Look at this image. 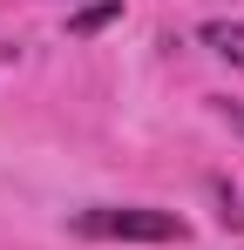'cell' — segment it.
Masks as SVG:
<instances>
[{
	"label": "cell",
	"mask_w": 244,
	"mask_h": 250,
	"mask_svg": "<svg viewBox=\"0 0 244 250\" xmlns=\"http://www.w3.org/2000/svg\"><path fill=\"white\" fill-rule=\"evenodd\" d=\"M68 230L88 244H183L190 237V223L156 203H95V209H75Z\"/></svg>",
	"instance_id": "cell-1"
},
{
	"label": "cell",
	"mask_w": 244,
	"mask_h": 250,
	"mask_svg": "<svg viewBox=\"0 0 244 250\" xmlns=\"http://www.w3.org/2000/svg\"><path fill=\"white\" fill-rule=\"evenodd\" d=\"M197 41L217 54V61H231V68H244V21H203Z\"/></svg>",
	"instance_id": "cell-2"
},
{
	"label": "cell",
	"mask_w": 244,
	"mask_h": 250,
	"mask_svg": "<svg viewBox=\"0 0 244 250\" xmlns=\"http://www.w3.org/2000/svg\"><path fill=\"white\" fill-rule=\"evenodd\" d=\"M122 21V0H95V7H81V14H68V34L75 41H95L102 27H116Z\"/></svg>",
	"instance_id": "cell-3"
},
{
	"label": "cell",
	"mask_w": 244,
	"mask_h": 250,
	"mask_svg": "<svg viewBox=\"0 0 244 250\" xmlns=\"http://www.w3.org/2000/svg\"><path fill=\"white\" fill-rule=\"evenodd\" d=\"M210 196H217V223L224 230H244V196L231 189V183H210Z\"/></svg>",
	"instance_id": "cell-4"
},
{
	"label": "cell",
	"mask_w": 244,
	"mask_h": 250,
	"mask_svg": "<svg viewBox=\"0 0 244 250\" xmlns=\"http://www.w3.org/2000/svg\"><path fill=\"white\" fill-rule=\"evenodd\" d=\"M210 108H217V122H231L244 135V102H238V95H210Z\"/></svg>",
	"instance_id": "cell-5"
}]
</instances>
